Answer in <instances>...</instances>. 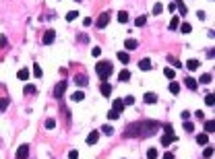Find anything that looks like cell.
Here are the masks:
<instances>
[{
    "mask_svg": "<svg viewBox=\"0 0 215 159\" xmlns=\"http://www.w3.org/2000/svg\"><path fill=\"white\" fill-rule=\"evenodd\" d=\"M161 124L155 122V120H141V122H132L128 128L124 130V139H147L151 134H155V130H159Z\"/></svg>",
    "mask_w": 215,
    "mask_h": 159,
    "instance_id": "obj_1",
    "label": "cell"
},
{
    "mask_svg": "<svg viewBox=\"0 0 215 159\" xmlns=\"http://www.w3.org/2000/svg\"><path fill=\"white\" fill-rule=\"evenodd\" d=\"M95 72H97V77H99L101 81H108L110 75L114 72V66H112L110 62H97V64H95Z\"/></svg>",
    "mask_w": 215,
    "mask_h": 159,
    "instance_id": "obj_2",
    "label": "cell"
},
{
    "mask_svg": "<svg viewBox=\"0 0 215 159\" xmlns=\"http://www.w3.org/2000/svg\"><path fill=\"white\" fill-rule=\"evenodd\" d=\"M108 23H110V15H108V13H101V15H99V19L95 21V25L99 27V29L108 27Z\"/></svg>",
    "mask_w": 215,
    "mask_h": 159,
    "instance_id": "obj_3",
    "label": "cell"
},
{
    "mask_svg": "<svg viewBox=\"0 0 215 159\" xmlns=\"http://www.w3.org/2000/svg\"><path fill=\"white\" fill-rule=\"evenodd\" d=\"M66 81H60V83L56 85V89H54V97H58V99H60L62 95H64V91H66Z\"/></svg>",
    "mask_w": 215,
    "mask_h": 159,
    "instance_id": "obj_4",
    "label": "cell"
},
{
    "mask_svg": "<svg viewBox=\"0 0 215 159\" xmlns=\"http://www.w3.org/2000/svg\"><path fill=\"white\" fill-rule=\"evenodd\" d=\"M54 40H56V31L48 29V31L44 33V45H50V44H54Z\"/></svg>",
    "mask_w": 215,
    "mask_h": 159,
    "instance_id": "obj_5",
    "label": "cell"
},
{
    "mask_svg": "<svg viewBox=\"0 0 215 159\" xmlns=\"http://www.w3.org/2000/svg\"><path fill=\"white\" fill-rule=\"evenodd\" d=\"M29 157V147L27 145H21L19 149H17V159H27Z\"/></svg>",
    "mask_w": 215,
    "mask_h": 159,
    "instance_id": "obj_6",
    "label": "cell"
},
{
    "mask_svg": "<svg viewBox=\"0 0 215 159\" xmlns=\"http://www.w3.org/2000/svg\"><path fill=\"white\" fill-rule=\"evenodd\" d=\"M174 140H176V134H164L161 136V147H170Z\"/></svg>",
    "mask_w": 215,
    "mask_h": 159,
    "instance_id": "obj_7",
    "label": "cell"
},
{
    "mask_svg": "<svg viewBox=\"0 0 215 159\" xmlns=\"http://www.w3.org/2000/svg\"><path fill=\"white\" fill-rule=\"evenodd\" d=\"M97 140H99V132H97V130H93V132L87 134V145H95Z\"/></svg>",
    "mask_w": 215,
    "mask_h": 159,
    "instance_id": "obj_8",
    "label": "cell"
},
{
    "mask_svg": "<svg viewBox=\"0 0 215 159\" xmlns=\"http://www.w3.org/2000/svg\"><path fill=\"white\" fill-rule=\"evenodd\" d=\"M124 48H126V50H137V48H139V41L132 40V37H128V40L124 41Z\"/></svg>",
    "mask_w": 215,
    "mask_h": 159,
    "instance_id": "obj_9",
    "label": "cell"
},
{
    "mask_svg": "<svg viewBox=\"0 0 215 159\" xmlns=\"http://www.w3.org/2000/svg\"><path fill=\"white\" fill-rule=\"evenodd\" d=\"M184 85L188 87L190 91H196V87H199V83H196V79H192V77H188V79L184 81Z\"/></svg>",
    "mask_w": 215,
    "mask_h": 159,
    "instance_id": "obj_10",
    "label": "cell"
},
{
    "mask_svg": "<svg viewBox=\"0 0 215 159\" xmlns=\"http://www.w3.org/2000/svg\"><path fill=\"white\" fill-rule=\"evenodd\" d=\"M112 109L120 114L122 109H124V101H122V99H114V103H112Z\"/></svg>",
    "mask_w": 215,
    "mask_h": 159,
    "instance_id": "obj_11",
    "label": "cell"
},
{
    "mask_svg": "<svg viewBox=\"0 0 215 159\" xmlns=\"http://www.w3.org/2000/svg\"><path fill=\"white\" fill-rule=\"evenodd\" d=\"M118 81H122V83H126V81H130V70L122 68V70H120V75H118Z\"/></svg>",
    "mask_w": 215,
    "mask_h": 159,
    "instance_id": "obj_12",
    "label": "cell"
},
{
    "mask_svg": "<svg viewBox=\"0 0 215 159\" xmlns=\"http://www.w3.org/2000/svg\"><path fill=\"white\" fill-rule=\"evenodd\" d=\"M199 66H201L199 60H188V62H186V68H188L190 72H192V70H199Z\"/></svg>",
    "mask_w": 215,
    "mask_h": 159,
    "instance_id": "obj_13",
    "label": "cell"
},
{
    "mask_svg": "<svg viewBox=\"0 0 215 159\" xmlns=\"http://www.w3.org/2000/svg\"><path fill=\"white\" fill-rule=\"evenodd\" d=\"M139 68H141V70H151V60H149V58H143V60L139 62Z\"/></svg>",
    "mask_w": 215,
    "mask_h": 159,
    "instance_id": "obj_14",
    "label": "cell"
},
{
    "mask_svg": "<svg viewBox=\"0 0 215 159\" xmlns=\"http://www.w3.org/2000/svg\"><path fill=\"white\" fill-rule=\"evenodd\" d=\"M211 81H213V75H211V72H205V75L201 77L199 81H196V83H203V85H209Z\"/></svg>",
    "mask_w": 215,
    "mask_h": 159,
    "instance_id": "obj_15",
    "label": "cell"
},
{
    "mask_svg": "<svg viewBox=\"0 0 215 159\" xmlns=\"http://www.w3.org/2000/svg\"><path fill=\"white\" fill-rule=\"evenodd\" d=\"M17 79H19V81H27V79H29V70H27V68H21L19 72H17Z\"/></svg>",
    "mask_w": 215,
    "mask_h": 159,
    "instance_id": "obj_16",
    "label": "cell"
},
{
    "mask_svg": "<svg viewBox=\"0 0 215 159\" xmlns=\"http://www.w3.org/2000/svg\"><path fill=\"white\" fill-rule=\"evenodd\" d=\"M145 103H157V95L155 93H145Z\"/></svg>",
    "mask_w": 215,
    "mask_h": 159,
    "instance_id": "obj_17",
    "label": "cell"
},
{
    "mask_svg": "<svg viewBox=\"0 0 215 159\" xmlns=\"http://www.w3.org/2000/svg\"><path fill=\"white\" fill-rule=\"evenodd\" d=\"M70 99L73 101H83L85 99V93H83V91H75V93L70 95Z\"/></svg>",
    "mask_w": 215,
    "mask_h": 159,
    "instance_id": "obj_18",
    "label": "cell"
},
{
    "mask_svg": "<svg viewBox=\"0 0 215 159\" xmlns=\"http://www.w3.org/2000/svg\"><path fill=\"white\" fill-rule=\"evenodd\" d=\"M99 89H101V95H105V97H110V93H112V87H110L108 83H101V87H99Z\"/></svg>",
    "mask_w": 215,
    "mask_h": 159,
    "instance_id": "obj_19",
    "label": "cell"
},
{
    "mask_svg": "<svg viewBox=\"0 0 215 159\" xmlns=\"http://www.w3.org/2000/svg\"><path fill=\"white\" fill-rule=\"evenodd\" d=\"M196 143H199V145H207V143H209V134H207V132L199 134V136H196Z\"/></svg>",
    "mask_w": 215,
    "mask_h": 159,
    "instance_id": "obj_20",
    "label": "cell"
},
{
    "mask_svg": "<svg viewBox=\"0 0 215 159\" xmlns=\"http://www.w3.org/2000/svg\"><path fill=\"white\" fill-rule=\"evenodd\" d=\"M118 60H120L122 64H128V62H130V56L126 54V52H118Z\"/></svg>",
    "mask_w": 215,
    "mask_h": 159,
    "instance_id": "obj_21",
    "label": "cell"
},
{
    "mask_svg": "<svg viewBox=\"0 0 215 159\" xmlns=\"http://www.w3.org/2000/svg\"><path fill=\"white\" fill-rule=\"evenodd\" d=\"M75 83L79 85V87H85V85H87V77H85V75H79V77H75Z\"/></svg>",
    "mask_w": 215,
    "mask_h": 159,
    "instance_id": "obj_22",
    "label": "cell"
},
{
    "mask_svg": "<svg viewBox=\"0 0 215 159\" xmlns=\"http://www.w3.org/2000/svg\"><path fill=\"white\" fill-rule=\"evenodd\" d=\"M205 130H207V134L213 132V130H215V120H207V122H205Z\"/></svg>",
    "mask_w": 215,
    "mask_h": 159,
    "instance_id": "obj_23",
    "label": "cell"
},
{
    "mask_svg": "<svg viewBox=\"0 0 215 159\" xmlns=\"http://www.w3.org/2000/svg\"><path fill=\"white\" fill-rule=\"evenodd\" d=\"M168 89H170V93H178V91H180V85H178V83H176V81H172V83H170V87H168Z\"/></svg>",
    "mask_w": 215,
    "mask_h": 159,
    "instance_id": "obj_24",
    "label": "cell"
},
{
    "mask_svg": "<svg viewBox=\"0 0 215 159\" xmlns=\"http://www.w3.org/2000/svg\"><path fill=\"white\" fill-rule=\"evenodd\" d=\"M8 103H10L8 97H2V99H0V112H4V109L8 108Z\"/></svg>",
    "mask_w": 215,
    "mask_h": 159,
    "instance_id": "obj_25",
    "label": "cell"
},
{
    "mask_svg": "<svg viewBox=\"0 0 215 159\" xmlns=\"http://www.w3.org/2000/svg\"><path fill=\"white\" fill-rule=\"evenodd\" d=\"M178 27H180V19H178V17H174V19L170 21V29L174 31V29H178Z\"/></svg>",
    "mask_w": 215,
    "mask_h": 159,
    "instance_id": "obj_26",
    "label": "cell"
},
{
    "mask_svg": "<svg viewBox=\"0 0 215 159\" xmlns=\"http://www.w3.org/2000/svg\"><path fill=\"white\" fill-rule=\"evenodd\" d=\"M145 23H147V17H143V15H141V17H137V19H135V25H137V27H143Z\"/></svg>",
    "mask_w": 215,
    "mask_h": 159,
    "instance_id": "obj_27",
    "label": "cell"
},
{
    "mask_svg": "<svg viewBox=\"0 0 215 159\" xmlns=\"http://www.w3.org/2000/svg\"><path fill=\"white\" fill-rule=\"evenodd\" d=\"M101 132H104V134H105V136H112V134H114V128H112V126H110V124H105V126H104V128H101Z\"/></svg>",
    "mask_w": 215,
    "mask_h": 159,
    "instance_id": "obj_28",
    "label": "cell"
},
{
    "mask_svg": "<svg viewBox=\"0 0 215 159\" xmlns=\"http://www.w3.org/2000/svg\"><path fill=\"white\" fill-rule=\"evenodd\" d=\"M178 29H180L182 33H190V31H192V27H190L188 23H180V27H178Z\"/></svg>",
    "mask_w": 215,
    "mask_h": 159,
    "instance_id": "obj_29",
    "label": "cell"
},
{
    "mask_svg": "<svg viewBox=\"0 0 215 159\" xmlns=\"http://www.w3.org/2000/svg\"><path fill=\"white\" fill-rule=\"evenodd\" d=\"M147 159H157V149H155V147H151V149L147 151Z\"/></svg>",
    "mask_w": 215,
    "mask_h": 159,
    "instance_id": "obj_30",
    "label": "cell"
},
{
    "mask_svg": "<svg viewBox=\"0 0 215 159\" xmlns=\"http://www.w3.org/2000/svg\"><path fill=\"white\" fill-rule=\"evenodd\" d=\"M33 75L37 77V79H41V75H44V72H41V66H40V64H33Z\"/></svg>",
    "mask_w": 215,
    "mask_h": 159,
    "instance_id": "obj_31",
    "label": "cell"
},
{
    "mask_svg": "<svg viewBox=\"0 0 215 159\" xmlns=\"http://www.w3.org/2000/svg\"><path fill=\"white\" fill-rule=\"evenodd\" d=\"M23 91H25L27 95H33L37 89H35V85H25V89H23Z\"/></svg>",
    "mask_w": 215,
    "mask_h": 159,
    "instance_id": "obj_32",
    "label": "cell"
},
{
    "mask_svg": "<svg viewBox=\"0 0 215 159\" xmlns=\"http://www.w3.org/2000/svg\"><path fill=\"white\" fill-rule=\"evenodd\" d=\"M164 75H165V79H174L176 72H174V68H170V66H168V68L164 70Z\"/></svg>",
    "mask_w": 215,
    "mask_h": 159,
    "instance_id": "obj_33",
    "label": "cell"
},
{
    "mask_svg": "<svg viewBox=\"0 0 215 159\" xmlns=\"http://www.w3.org/2000/svg\"><path fill=\"white\" fill-rule=\"evenodd\" d=\"M161 13H164V4H159V2H157V4L153 6V15H161Z\"/></svg>",
    "mask_w": 215,
    "mask_h": 159,
    "instance_id": "obj_34",
    "label": "cell"
},
{
    "mask_svg": "<svg viewBox=\"0 0 215 159\" xmlns=\"http://www.w3.org/2000/svg\"><path fill=\"white\" fill-rule=\"evenodd\" d=\"M77 17H79V13H77V10H70V13H66V21H75Z\"/></svg>",
    "mask_w": 215,
    "mask_h": 159,
    "instance_id": "obj_35",
    "label": "cell"
},
{
    "mask_svg": "<svg viewBox=\"0 0 215 159\" xmlns=\"http://www.w3.org/2000/svg\"><path fill=\"white\" fill-rule=\"evenodd\" d=\"M54 126H56V120H54V118H48V120H46V128H48V130H52Z\"/></svg>",
    "mask_w": 215,
    "mask_h": 159,
    "instance_id": "obj_36",
    "label": "cell"
},
{
    "mask_svg": "<svg viewBox=\"0 0 215 159\" xmlns=\"http://www.w3.org/2000/svg\"><path fill=\"white\" fill-rule=\"evenodd\" d=\"M118 21H120V23H126V21H128V13H124V10L118 13Z\"/></svg>",
    "mask_w": 215,
    "mask_h": 159,
    "instance_id": "obj_37",
    "label": "cell"
},
{
    "mask_svg": "<svg viewBox=\"0 0 215 159\" xmlns=\"http://www.w3.org/2000/svg\"><path fill=\"white\" fill-rule=\"evenodd\" d=\"M122 101H124V105H132V103H135V97H132V95H126Z\"/></svg>",
    "mask_w": 215,
    "mask_h": 159,
    "instance_id": "obj_38",
    "label": "cell"
},
{
    "mask_svg": "<svg viewBox=\"0 0 215 159\" xmlns=\"http://www.w3.org/2000/svg\"><path fill=\"white\" fill-rule=\"evenodd\" d=\"M203 157L205 159H209V157H213V149H211V147H207L205 151H203Z\"/></svg>",
    "mask_w": 215,
    "mask_h": 159,
    "instance_id": "obj_39",
    "label": "cell"
},
{
    "mask_svg": "<svg viewBox=\"0 0 215 159\" xmlns=\"http://www.w3.org/2000/svg\"><path fill=\"white\" fill-rule=\"evenodd\" d=\"M118 116H120V114H118V112H114V109H110V112H108V118H110V120H118Z\"/></svg>",
    "mask_w": 215,
    "mask_h": 159,
    "instance_id": "obj_40",
    "label": "cell"
},
{
    "mask_svg": "<svg viewBox=\"0 0 215 159\" xmlns=\"http://www.w3.org/2000/svg\"><path fill=\"white\" fill-rule=\"evenodd\" d=\"M184 130H186V132H192V130H195L192 122H184Z\"/></svg>",
    "mask_w": 215,
    "mask_h": 159,
    "instance_id": "obj_41",
    "label": "cell"
},
{
    "mask_svg": "<svg viewBox=\"0 0 215 159\" xmlns=\"http://www.w3.org/2000/svg\"><path fill=\"white\" fill-rule=\"evenodd\" d=\"M205 103L209 105V108H211V105L215 103V99H213V95H207V97H205Z\"/></svg>",
    "mask_w": 215,
    "mask_h": 159,
    "instance_id": "obj_42",
    "label": "cell"
},
{
    "mask_svg": "<svg viewBox=\"0 0 215 159\" xmlns=\"http://www.w3.org/2000/svg\"><path fill=\"white\" fill-rule=\"evenodd\" d=\"M91 54H93L95 58H99V56H101V48H93V50H91Z\"/></svg>",
    "mask_w": 215,
    "mask_h": 159,
    "instance_id": "obj_43",
    "label": "cell"
},
{
    "mask_svg": "<svg viewBox=\"0 0 215 159\" xmlns=\"http://www.w3.org/2000/svg\"><path fill=\"white\" fill-rule=\"evenodd\" d=\"M164 134H174V128L172 126H164Z\"/></svg>",
    "mask_w": 215,
    "mask_h": 159,
    "instance_id": "obj_44",
    "label": "cell"
},
{
    "mask_svg": "<svg viewBox=\"0 0 215 159\" xmlns=\"http://www.w3.org/2000/svg\"><path fill=\"white\" fill-rule=\"evenodd\" d=\"M170 62H172V64H174V68H180V62H178V60H176V58H170Z\"/></svg>",
    "mask_w": 215,
    "mask_h": 159,
    "instance_id": "obj_45",
    "label": "cell"
},
{
    "mask_svg": "<svg viewBox=\"0 0 215 159\" xmlns=\"http://www.w3.org/2000/svg\"><path fill=\"white\" fill-rule=\"evenodd\" d=\"M68 159H79V153H77V151H70V153H68Z\"/></svg>",
    "mask_w": 215,
    "mask_h": 159,
    "instance_id": "obj_46",
    "label": "cell"
},
{
    "mask_svg": "<svg viewBox=\"0 0 215 159\" xmlns=\"http://www.w3.org/2000/svg\"><path fill=\"white\" fill-rule=\"evenodd\" d=\"M161 159H174V153H172V151H168V153H164V157Z\"/></svg>",
    "mask_w": 215,
    "mask_h": 159,
    "instance_id": "obj_47",
    "label": "cell"
},
{
    "mask_svg": "<svg viewBox=\"0 0 215 159\" xmlns=\"http://www.w3.org/2000/svg\"><path fill=\"white\" fill-rule=\"evenodd\" d=\"M83 25H85V27H89V25H91V17H87V19H83Z\"/></svg>",
    "mask_w": 215,
    "mask_h": 159,
    "instance_id": "obj_48",
    "label": "cell"
},
{
    "mask_svg": "<svg viewBox=\"0 0 215 159\" xmlns=\"http://www.w3.org/2000/svg\"><path fill=\"white\" fill-rule=\"evenodd\" d=\"M168 8H170V13H176V10H178V8H176V2H172V4L168 6Z\"/></svg>",
    "mask_w": 215,
    "mask_h": 159,
    "instance_id": "obj_49",
    "label": "cell"
},
{
    "mask_svg": "<svg viewBox=\"0 0 215 159\" xmlns=\"http://www.w3.org/2000/svg\"><path fill=\"white\" fill-rule=\"evenodd\" d=\"M190 118V112H182V120H188Z\"/></svg>",
    "mask_w": 215,
    "mask_h": 159,
    "instance_id": "obj_50",
    "label": "cell"
},
{
    "mask_svg": "<svg viewBox=\"0 0 215 159\" xmlns=\"http://www.w3.org/2000/svg\"><path fill=\"white\" fill-rule=\"evenodd\" d=\"M77 2H83V0H77Z\"/></svg>",
    "mask_w": 215,
    "mask_h": 159,
    "instance_id": "obj_51",
    "label": "cell"
}]
</instances>
